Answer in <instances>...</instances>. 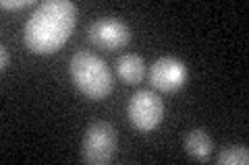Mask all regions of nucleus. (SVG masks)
<instances>
[{
  "instance_id": "obj_1",
  "label": "nucleus",
  "mask_w": 249,
  "mask_h": 165,
  "mask_svg": "<svg viewBox=\"0 0 249 165\" xmlns=\"http://www.w3.org/2000/svg\"><path fill=\"white\" fill-rule=\"evenodd\" d=\"M75 2L71 0H46L36 11L23 29V42L34 54H54L67 44L77 23Z\"/></svg>"
},
{
  "instance_id": "obj_2",
  "label": "nucleus",
  "mask_w": 249,
  "mask_h": 165,
  "mask_svg": "<svg viewBox=\"0 0 249 165\" xmlns=\"http://www.w3.org/2000/svg\"><path fill=\"white\" fill-rule=\"evenodd\" d=\"M69 73L85 97L93 101L104 99L112 91V75L106 62L89 50H79L69 62Z\"/></svg>"
},
{
  "instance_id": "obj_3",
  "label": "nucleus",
  "mask_w": 249,
  "mask_h": 165,
  "mask_svg": "<svg viewBox=\"0 0 249 165\" xmlns=\"http://www.w3.org/2000/svg\"><path fill=\"white\" fill-rule=\"evenodd\" d=\"M119 136L112 124L108 122H93L85 130L81 143V157L85 163L91 165H106L114 159Z\"/></svg>"
},
{
  "instance_id": "obj_4",
  "label": "nucleus",
  "mask_w": 249,
  "mask_h": 165,
  "mask_svg": "<svg viewBox=\"0 0 249 165\" xmlns=\"http://www.w3.org/2000/svg\"><path fill=\"white\" fill-rule=\"evenodd\" d=\"M127 116L139 132H150L164 118V104L154 91L142 89L131 95L127 105Z\"/></svg>"
},
{
  "instance_id": "obj_5",
  "label": "nucleus",
  "mask_w": 249,
  "mask_h": 165,
  "mask_svg": "<svg viewBox=\"0 0 249 165\" xmlns=\"http://www.w3.org/2000/svg\"><path fill=\"white\" fill-rule=\"evenodd\" d=\"M89 42L100 50H121L131 42V29L121 19H98L88 27Z\"/></svg>"
},
{
  "instance_id": "obj_6",
  "label": "nucleus",
  "mask_w": 249,
  "mask_h": 165,
  "mask_svg": "<svg viewBox=\"0 0 249 165\" xmlns=\"http://www.w3.org/2000/svg\"><path fill=\"white\" fill-rule=\"evenodd\" d=\"M187 76H189V70H187L185 62L175 56L158 58L150 66V75H147L152 87L164 93L178 91L187 83Z\"/></svg>"
},
{
  "instance_id": "obj_7",
  "label": "nucleus",
  "mask_w": 249,
  "mask_h": 165,
  "mask_svg": "<svg viewBox=\"0 0 249 165\" xmlns=\"http://www.w3.org/2000/svg\"><path fill=\"white\" fill-rule=\"evenodd\" d=\"M116 75L121 76V81L127 85H137L142 83V78L145 75V62L139 54H123L114 62Z\"/></svg>"
},
{
  "instance_id": "obj_8",
  "label": "nucleus",
  "mask_w": 249,
  "mask_h": 165,
  "mask_svg": "<svg viewBox=\"0 0 249 165\" xmlns=\"http://www.w3.org/2000/svg\"><path fill=\"white\" fill-rule=\"evenodd\" d=\"M183 145H185L187 155L193 157V159H197V161H206L208 157L212 155V151H214L212 136H210L206 130H201V128H196V130L187 132Z\"/></svg>"
},
{
  "instance_id": "obj_9",
  "label": "nucleus",
  "mask_w": 249,
  "mask_h": 165,
  "mask_svg": "<svg viewBox=\"0 0 249 165\" xmlns=\"http://www.w3.org/2000/svg\"><path fill=\"white\" fill-rule=\"evenodd\" d=\"M216 163L218 165H247L249 163V149L245 145H231L218 153Z\"/></svg>"
},
{
  "instance_id": "obj_10",
  "label": "nucleus",
  "mask_w": 249,
  "mask_h": 165,
  "mask_svg": "<svg viewBox=\"0 0 249 165\" xmlns=\"http://www.w3.org/2000/svg\"><path fill=\"white\" fill-rule=\"evenodd\" d=\"M29 4H31V0H2L0 2L2 9H25Z\"/></svg>"
},
{
  "instance_id": "obj_11",
  "label": "nucleus",
  "mask_w": 249,
  "mask_h": 165,
  "mask_svg": "<svg viewBox=\"0 0 249 165\" xmlns=\"http://www.w3.org/2000/svg\"><path fill=\"white\" fill-rule=\"evenodd\" d=\"M9 68V50L4 48V45H0V70H4Z\"/></svg>"
}]
</instances>
